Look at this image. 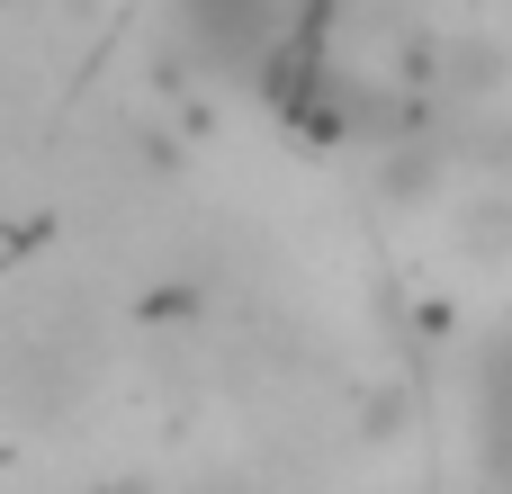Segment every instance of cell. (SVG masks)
Returning <instances> with one entry per match:
<instances>
[{"label": "cell", "instance_id": "cell-1", "mask_svg": "<svg viewBox=\"0 0 512 494\" xmlns=\"http://www.w3.org/2000/svg\"><path fill=\"white\" fill-rule=\"evenodd\" d=\"M306 0H180V36L207 72H270Z\"/></svg>", "mask_w": 512, "mask_h": 494}]
</instances>
